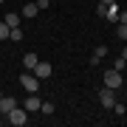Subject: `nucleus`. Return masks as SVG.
<instances>
[{
	"label": "nucleus",
	"mask_w": 127,
	"mask_h": 127,
	"mask_svg": "<svg viewBox=\"0 0 127 127\" xmlns=\"http://www.w3.org/2000/svg\"><path fill=\"white\" fill-rule=\"evenodd\" d=\"M20 85H23L26 93H37V91H40V79H37L31 71H23V73H20Z\"/></svg>",
	"instance_id": "nucleus-1"
},
{
	"label": "nucleus",
	"mask_w": 127,
	"mask_h": 127,
	"mask_svg": "<svg viewBox=\"0 0 127 127\" xmlns=\"http://www.w3.org/2000/svg\"><path fill=\"white\" fill-rule=\"evenodd\" d=\"M6 119H9V124H14V127H23V124L28 122V110L17 104L14 110H9V113H6Z\"/></svg>",
	"instance_id": "nucleus-2"
},
{
	"label": "nucleus",
	"mask_w": 127,
	"mask_h": 127,
	"mask_svg": "<svg viewBox=\"0 0 127 127\" xmlns=\"http://www.w3.org/2000/svg\"><path fill=\"white\" fill-rule=\"evenodd\" d=\"M122 82H124V76H122V71L110 68L107 73H104V88H113V91H119V88H122Z\"/></svg>",
	"instance_id": "nucleus-3"
},
{
	"label": "nucleus",
	"mask_w": 127,
	"mask_h": 127,
	"mask_svg": "<svg viewBox=\"0 0 127 127\" xmlns=\"http://www.w3.org/2000/svg\"><path fill=\"white\" fill-rule=\"evenodd\" d=\"M113 93H116L113 88H102V91H99V104H102V107L113 110V104H116V96Z\"/></svg>",
	"instance_id": "nucleus-4"
},
{
	"label": "nucleus",
	"mask_w": 127,
	"mask_h": 127,
	"mask_svg": "<svg viewBox=\"0 0 127 127\" xmlns=\"http://www.w3.org/2000/svg\"><path fill=\"white\" fill-rule=\"evenodd\" d=\"M31 73H34L37 79H48L51 73H54V68H51V62H42V59H40V62L34 65V71H31Z\"/></svg>",
	"instance_id": "nucleus-5"
},
{
	"label": "nucleus",
	"mask_w": 127,
	"mask_h": 127,
	"mask_svg": "<svg viewBox=\"0 0 127 127\" xmlns=\"http://www.w3.org/2000/svg\"><path fill=\"white\" fill-rule=\"evenodd\" d=\"M40 104H42L40 96H37V93H28V96H26V102H23V107L28 110V113H34V110H40Z\"/></svg>",
	"instance_id": "nucleus-6"
},
{
	"label": "nucleus",
	"mask_w": 127,
	"mask_h": 127,
	"mask_svg": "<svg viewBox=\"0 0 127 127\" xmlns=\"http://www.w3.org/2000/svg\"><path fill=\"white\" fill-rule=\"evenodd\" d=\"M14 107H17V99H14V96H0V116H6Z\"/></svg>",
	"instance_id": "nucleus-7"
},
{
	"label": "nucleus",
	"mask_w": 127,
	"mask_h": 127,
	"mask_svg": "<svg viewBox=\"0 0 127 127\" xmlns=\"http://www.w3.org/2000/svg\"><path fill=\"white\" fill-rule=\"evenodd\" d=\"M37 62H40V57H37L34 51H28V54L23 57V68H26V71H34V65H37Z\"/></svg>",
	"instance_id": "nucleus-8"
},
{
	"label": "nucleus",
	"mask_w": 127,
	"mask_h": 127,
	"mask_svg": "<svg viewBox=\"0 0 127 127\" xmlns=\"http://www.w3.org/2000/svg\"><path fill=\"white\" fill-rule=\"evenodd\" d=\"M3 23L9 26V28H17V26H20V14H17V11H9V14L3 17Z\"/></svg>",
	"instance_id": "nucleus-9"
},
{
	"label": "nucleus",
	"mask_w": 127,
	"mask_h": 127,
	"mask_svg": "<svg viewBox=\"0 0 127 127\" xmlns=\"http://www.w3.org/2000/svg\"><path fill=\"white\" fill-rule=\"evenodd\" d=\"M104 17H107L110 23H119V6H116V3H110V6H107V11H104Z\"/></svg>",
	"instance_id": "nucleus-10"
},
{
	"label": "nucleus",
	"mask_w": 127,
	"mask_h": 127,
	"mask_svg": "<svg viewBox=\"0 0 127 127\" xmlns=\"http://www.w3.org/2000/svg\"><path fill=\"white\" fill-rule=\"evenodd\" d=\"M37 11H40V9H37V3H26V6H23V17H26V20L37 17Z\"/></svg>",
	"instance_id": "nucleus-11"
},
{
	"label": "nucleus",
	"mask_w": 127,
	"mask_h": 127,
	"mask_svg": "<svg viewBox=\"0 0 127 127\" xmlns=\"http://www.w3.org/2000/svg\"><path fill=\"white\" fill-rule=\"evenodd\" d=\"M9 40H14V42H23V28H11V31H9Z\"/></svg>",
	"instance_id": "nucleus-12"
},
{
	"label": "nucleus",
	"mask_w": 127,
	"mask_h": 127,
	"mask_svg": "<svg viewBox=\"0 0 127 127\" xmlns=\"http://www.w3.org/2000/svg\"><path fill=\"white\" fill-rule=\"evenodd\" d=\"M116 37L122 42H127V23H119V28H116Z\"/></svg>",
	"instance_id": "nucleus-13"
},
{
	"label": "nucleus",
	"mask_w": 127,
	"mask_h": 127,
	"mask_svg": "<svg viewBox=\"0 0 127 127\" xmlns=\"http://www.w3.org/2000/svg\"><path fill=\"white\" fill-rule=\"evenodd\" d=\"M40 110H42V116H51V113H54V102H42Z\"/></svg>",
	"instance_id": "nucleus-14"
},
{
	"label": "nucleus",
	"mask_w": 127,
	"mask_h": 127,
	"mask_svg": "<svg viewBox=\"0 0 127 127\" xmlns=\"http://www.w3.org/2000/svg\"><path fill=\"white\" fill-rule=\"evenodd\" d=\"M113 68H116V71H124V68H127V59H124V57H116V59H113Z\"/></svg>",
	"instance_id": "nucleus-15"
},
{
	"label": "nucleus",
	"mask_w": 127,
	"mask_h": 127,
	"mask_svg": "<svg viewBox=\"0 0 127 127\" xmlns=\"http://www.w3.org/2000/svg\"><path fill=\"white\" fill-rule=\"evenodd\" d=\"M107 51H110L107 45H96V48H93V54H96V57L102 59V57H107Z\"/></svg>",
	"instance_id": "nucleus-16"
},
{
	"label": "nucleus",
	"mask_w": 127,
	"mask_h": 127,
	"mask_svg": "<svg viewBox=\"0 0 127 127\" xmlns=\"http://www.w3.org/2000/svg\"><path fill=\"white\" fill-rule=\"evenodd\" d=\"M9 31H11L9 26H6V23H0V42H3V40H9Z\"/></svg>",
	"instance_id": "nucleus-17"
},
{
	"label": "nucleus",
	"mask_w": 127,
	"mask_h": 127,
	"mask_svg": "<svg viewBox=\"0 0 127 127\" xmlns=\"http://www.w3.org/2000/svg\"><path fill=\"white\" fill-rule=\"evenodd\" d=\"M113 110H116V116H124V104H122V102H116Z\"/></svg>",
	"instance_id": "nucleus-18"
},
{
	"label": "nucleus",
	"mask_w": 127,
	"mask_h": 127,
	"mask_svg": "<svg viewBox=\"0 0 127 127\" xmlns=\"http://www.w3.org/2000/svg\"><path fill=\"white\" fill-rule=\"evenodd\" d=\"M34 3H37V9H48V6H51V0H34Z\"/></svg>",
	"instance_id": "nucleus-19"
},
{
	"label": "nucleus",
	"mask_w": 127,
	"mask_h": 127,
	"mask_svg": "<svg viewBox=\"0 0 127 127\" xmlns=\"http://www.w3.org/2000/svg\"><path fill=\"white\" fill-rule=\"evenodd\" d=\"M104 11H107V6H104V3H99V6H96V14H99V17H104Z\"/></svg>",
	"instance_id": "nucleus-20"
},
{
	"label": "nucleus",
	"mask_w": 127,
	"mask_h": 127,
	"mask_svg": "<svg viewBox=\"0 0 127 127\" xmlns=\"http://www.w3.org/2000/svg\"><path fill=\"white\" fill-rule=\"evenodd\" d=\"M119 23H127V11H119Z\"/></svg>",
	"instance_id": "nucleus-21"
},
{
	"label": "nucleus",
	"mask_w": 127,
	"mask_h": 127,
	"mask_svg": "<svg viewBox=\"0 0 127 127\" xmlns=\"http://www.w3.org/2000/svg\"><path fill=\"white\" fill-rule=\"evenodd\" d=\"M99 3H104V6H110V3H116V0H99Z\"/></svg>",
	"instance_id": "nucleus-22"
},
{
	"label": "nucleus",
	"mask_w": 127,
	"mask_h": 127,
	"mask_svg": "<svg viewBox=\"0 0 127 127\" xmlns=\"http://www.w3.org/2000/svg\"><path fill=\"white\" fill-rule=\"evenodd\" d=\"M122 57H124V59H127V45H124V48H122Z\"/></svg>",
	"instance_id": "nucleus-23"
},
{
	"label": "nucleus",
	"mask_w": 127,
	"mask_h": 127,
	"mask_svg": "<svg viewBox=\"0 0 127 127\" xmlns=\"http://www.w3.org/2000/svg\"><path fill=\"white\" fill-rule=\"evenodd\" d=\"M0 124H3V119H0Z\"/></svg>",
	"instance_id": "nucleus-24"
},
{
	"label": "nucleus",
	"mask_w": 127,
	"mask_h": 127,
	"mask_svg": "<svg viewBox=\"0 0 127 127\" xmlns=\"http://www.w3.org/2000/svg\"><path fill=\"white\" fill-rule=\"evenodd\" d=\"M0 3H3V0H0Z\"/></svg>",
	"instance_id": "nucleus-25"
},
{
	"label": "nucleus",
	"mask_w": 127,
	"mask_h": 127,
	"mask_svg": "<svg viewBox=\"0 0 127 127\" xmlns=\"http://www.w3.org/2000/svg\"><path fill=\"white\" fill-rule=\"evenodd\" d=\"M0 96H3V93H0Z\"/></svg>",
	"instance_id": "nucleus-26"
}]
</instances>
